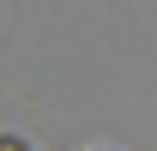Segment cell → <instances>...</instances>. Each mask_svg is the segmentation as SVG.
<instances>
[{"label":"cell","instance_id":"cell-1","mask_svg":"<svg viewBox=\"0 0 157 151\" xmlns=\"http://www.w3.org/2000/svg\"><path fill=\"white\" fill-rule=\"evenodd\" d=\"M0 151H30V145H24V139H12V133H6V139H0Z\"/></svg>","mask_w":157,"mask_h":151}]
</instances>
